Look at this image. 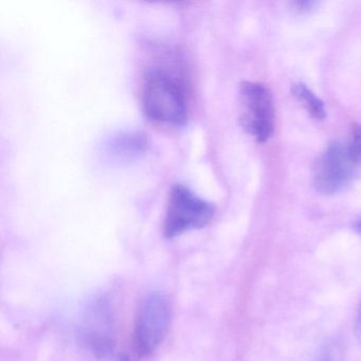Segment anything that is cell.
I'll return each mask as SVG.
<instances>
[{
    "instance_id": "6da1fadb",
    "label": "cell",
    "mask_w": 361,
    "mask_h": 361,
    "mask_svg": "<svg viewBox=\"0 0 361 361\" xmlns=\"http://www.w3.org/2000/svg\"><path fill=\"white\" fill-rule=\"evenodd\" d=\"M140 100L143 113L151 121L185 126L189 118V85L181 63L172 61L170 64L164 61L162 64L156 63L147 67Z\"/></svg>"
},
{
    "instance_id": "7a4b0ae2",
    "label": "cell",
    "mask_w": 361,
    "mask_h": 361,
    "mask_svg": "<svg viewBox=\"0 0 361 361\" xmlns=\"http://www.w3.org/2000/svg\"><path fill=\"white\" fill-rule=\"evenodd\" d=\"M215 215L214 204L194 193L183 183L173 185L164 217V234L174 238L191 230L202 229Z\"/></svg>"
},
{
    "instance_id": "3957f363",
    "label": "cell",
    "mask_w": 361,
    "mask_h": 361,
    "mask_svg": "<svg viewBox=\"0 0 361 361\" xmlns=\"http://www.w3.org/2000/svg\"><path fill=\"white\" fill-rule=\"evenodd\" d=\"M172 310L168 298L152 293L139 306L135 323V345L141 356L153 354L170 329Z\"/></svg>"
},
{
    "instance_id": "277c9868",
    "label": "cell",
    "mask_w": 361,
    "mask_h": 361,
    "mask_svg": "<svg viewBox=\"0 0 361 361\" xmlns=\"http://www.w3.org/2000/svg\"><path fill=\"white\" fill-rule=\"evenodd\" d=\"M359 166L348 143H334L317 160L314 188L326 195L339 193L352 183Z\"/></svg>"
},
{
    "instance_id": "5b68a950",
    "label": "cell",
    "mask_w": 361,
    "mask_h": 361,
    "mask_svg": "<svg viewBox=\"0 0 361 361\" xmlns=\"http://www.w3.org/2000/svg\"><path fill=\"white\" fill-rule=\"evenodd\" d=\"M240 123L259 142H265L274 132V107L269 90L257 82L240 84Z\"/></svg>"
},
{
    "instance_id": "8992f818",
    "label": "cell",
    "mask_w": 361,
    "mask_h": 361,
    "mask_svg": "<svg viewBox=\"0 0 361 361\" xmlns=\"http://www.w3.org/2000/svg\"><path fill=\"white\" fill-rule=\"evenodd\" d=\"M111 307L104 301H99L87 312L83 326L86 345L99 356H104L115 345V326Z\"/></svg>"
},
{
    "instance_id": "52a82bcc",
    "label": "cell",
    "mask_w": 361,
    "mask_h": 361,
    "mask_svg": "<svg viewBox=\"0 0 361 361\" xmlns=\"http://www.w3.org/2000/svg\"><path fill=\"white\" fill-rule=\"evenodd\" d=\"M291 92L314 119L322 121L326 118L324 103L305 84H293Z\"/></svg>"
},
{
    "instance_id": "ba28073f",
    "label": "cell",
    "mask_w": 361,
    "mask_h": 361,
    "mask_svg": "<svg viewBox=\"0 0 361 361\" xmlns=\"http://www.w3.org/2000/svg\"><path fill=\"white\" fill-rule=\"evenodd\" d=\"M348 147H350L355 159L359 164H361V126H356L353 128Z\"/></svg>"
},
{
    "instance_id": "9c48e42d",
    "label": "cell",
    "mask_w": 361,
    "mask_h": 361,
    "mask_svg": "<svg viewBox=\"0 0 361 361\" xmlns=\"http://www.w3.org/2000/svg\"><path fill=\"white\" fill-rule=\"evenodd\" d=\"M291 5H293V7L295 8V10H297V11L308 12L317 5V3L306 0V1H295V3L291 4Z\"/></svg>"
},
{
    "instance_id": "30bf717a",
    "label": "cell",
    "mask_w": 361,
    "mask_h": 361,
    "mask_svg": "<svg viewBox=\"0 0 361 361\" xmlns=\"http://www.w3.org/2000/svg\"><path fill=\"white\" fill-rule=\"evenodd\" d=\"M356 334L357 337H358L359 342L361 344V302L360 305H359L358 312H357L356 317Z\"/></svg>"
},
{
    "instance_id": "8fae6325",
    "label": "cell",
    "mask_w": 361,
    "mask_h": 361,
    "mask_svg": "<svg viewBox=\"0 0 361 361\" xmlns=\"http://www.w3.org/2000/svg\"><path fill=\"white\" fill-rule=\"evenodd\" d=\"M320 361H331V359L329 356H324L323 358L320 359Z\"/></svg>"
},
{
    "instance_id": "7c38bea8",
    "label": "cell",
    "mask_w": 361,
    "mask_h": 361,
    "mask_svg": "<svg viewBox=\"0 0 361 361\" xmlns=\"http://www.w3.org/2000/svg\"><path fill=\"white\" fill-rule=\"evenodd\" d=\"M357 230H358V232H360L361 233V221L357 224Z\"/></svg>"
}]
</instances>
